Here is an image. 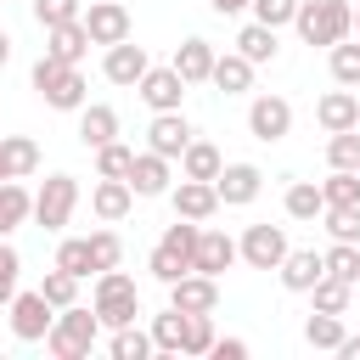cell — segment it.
<instances>
[{
    "instance_id": "7c38bea8",
    "label": "cell",
    "mask_w": 360,
    "mask_h": 360,
    "mask_svg": "<svg viewBox=\"0 0 360 360\" xmlns=\"http://www.w3.org/2000/svg\"><path fill=\"white\" fill-rule=\"evenodd\" d=\"M191 135H197V129L186 124V112H180V107H174V112H152V124H146V146H152V152H163L169 163L191 146Z\"/></svg>"
},
{
    "instance_id": "e0dca14e",
    "label": "cell",
    "mask_w": 360,
    "mask_h": 360,
    "mask_svg": "<svg viewBox=\"0 0 360 360\" xmlns=\"http://www.w3.org/2000/svg\"><path fill=\"white\" fill-rule=\"evenodd\" d=\"M315 124L326 129V135H338V129H354L360 124V96L343 84V90H326L321 101H315Z\"/></svg>"
},
{
    "instance_id": "ab89813d",
    "label": "cell",
    "mask_w": 360,
    "mask_h": 360,
    "mask_svg": "<svg viewBox=\"0 0 360 360\" xmlns=\"http://www.w3.org/2000/svg\"><path fill=\"white\" fill-rule=\"evenodd\" d=\"M326 62H332V79H338V84H349V90L360 84V45H354V39H338V45L326 51Z\"/></svg>"
},
{
    "instance_id": "60d3db41",
    "label": "cell",
    "mask_w": 360,
    "mask_h": 360,
    "mask_svg": "<svg viewBox=\"0 0 360 360\" xmlns=\"http://www.w3.org/2000/svg\"><path fill=\"white\" fill-rule=\"evenodd\" d=\"M326 163L332 169H360V129H338L326 141Z\"/></svg>"
},
{
    "instance_id": "ee69618b",
    "label": "cell",
    "mask_w": 360,
    "mask_h": 360,
    "mask_svg": "<svg viewBox=\"0 0 360 360\" xmlns=\"http://www.w3.org/2000/svg\"><path fill=\"white\" fill-rule=\"evenodd\" d=\"M214 315H186V354H214Z\"/></svg>"
},
{
    "instance_id": "ac0fdd59",
    "label": "cell",
    "mask_w": 360,
    "mask_h": 360,
    "mask_svg": "<svg viewBox=\"0 0 360 360\" xmlns=\"http://www.w3.org/2000/svg\"><path fill=\"white\" fill-rule=\"evenodd\" d=\"M90 208H96V219H101V225H118V219L135 208V186H129V180H107V174H96Z\"/></svg>"
},
{
    "instance_id": "d4e9b609",
    "label": "cell",
    "mask_w": 360,
    "mask_h": 360,
    "mask_svg": "<svg viewBox=\"0 0 360 360\" xmlns=\"http://www.w3.org/2000/svg\"><path fill=\"white\" fill-rule=\"evenodd\" d=\"M197 236H202V225H197V219H186V214H174V225H163L158 248H163L169 259H180V264L191 270V259H197Z\"/></svg>"
},
{
    "instance_id": "bcb514c9",
    "label": "cell",
    "mask_w": 360,
    "mask_h": 360,
    "mask_svg": "<svg viewBox=\"0 0 360 360\" xmlns=\"http://www.w3.org/2000/svg\"><path fill=\"white\" fill-rule=\"evenodd\" d=\"M17 276H22V259H17V248L0 236V304L17 298Z\"/></svg>"
},
{
    "instance_id": "f35d334b",
    "label": "cell",
    "mask_w": 360,
    "mask_h": 360,
    "mask_svg": "<svg viewBox=\"0 0 360 360\" xmlns=\"http://www.w3.org/2000/svg\"><path fill=\"white\" fill-rule=\"evenodd\" d=\"M321 191H326V208H349V202H360V169H332V174L321 180Z\"/></svg>"
},
{
    "instance_id": "f1b7e54d",
    "label": "cell",
    "mask_w": 360,
    "mask_h": 360,
    "mask_svg": "<svg viewBox=\"0 0 360 360\" xmlns=\"http://www.w3.org/2000/svg\"><path fill=\"white\" fill-rule=\"evenodd\" d=\"M236 51H242V56H248V62L259 68V62H276V51H281V45H276V28L253 17V22H248V28L236 34Z\"/></svg>"
},
{
    "instance_id": "f546056e",
    "label": "cell",
    "mask_w": 360,
    "mask_h": 360,
    "mask_svg": "<svg viewBox=\"0 0 360 360\" xmlns=\"http://www.w3.org/2000/svg\"><path fill=\"white\" fill-rule=\"evenodd\" d=\"M152 343H158V354H186V309H163V315H152Z\"/></svg>"
},
{
    "instance_id": "8992f818",
    "label": "cell",
    "mask_w": 360,
    "mask_h": 360,
    "mask_svg": "<svg viewBox=\"0 0 360 360\" xmlns=\"http://www.w3.org/2000/svg\"><path fill=\"white\" fill-rule=\"evenodd\" d=\"M6 309H11V338H17V343H45L56 309H51V298H45L39 287H34V292H17Z\"/></svg>"
},
{
    "instance_id": "e575fe53",
    "label": "cell",
    "mask_w": 360,
    "mask_h": 360,
    "mask_svg": "<svg viewBox=\"0 0 360 360\" xmlns=\"http://www.w3.org/2000/svg\"><path fill=\"white\" fill-rule=\"evenodd\" d=\"M129 169H135V146H124V141L96 146V174H107V180H129Z\"/></svg>"
},
{
    "instance_id": "c3c4849f",
    "label": "cell",
    "mask_w": 360,
    "mask_h": 360,
    "mask_svg": "<svg viewBox=\"0 0 360 360\" xmlns=\"http://www.w3.org/2000/svg\"><path fill=\"white\" fill-rule=\"evenodd\" d=\"M146 270H152V276H158V281H163V287H169V281H180V276H186V264H180V259H169V253H163V248H152V259H146Z\"/></svg>"
},
{
    "instance_id": "3957f363",
    "label": "cell",
    "mask_w": 360,
    "mask_h": 360,
    "mask_svg": "<svg viewBox=\"0 0 360 360\" xmlns=\"http://www.w3.org/2000/svg\"><path fill=\"white\" fill-rule=\"evenodd\" d=\"M28 79H34V90L45 96V107H56V112H79V107H84V96H90L84 73H79L73 62L51 56V51L34 62V73H28Z\"/></svg>"
},
{
    "instance_id": "484cf974",
    "label": "cell",
    "mask_w": 360,
    "mask_h": 360,
    "mask_svg": "<svg viewBox=\"0 0 360 360\" xmlns=\"http://www.w3.org/2000/svg\"><path fill=\"white\" fill-rule=\"evenodd\" d=\"M22 219H34V191L22 180H0V236H11Z\"/></svg>"
},
{
    "instance_id": "83f0119b",
    "label": "cell",
    "mask_w": 360,
    "mask_h": 360,
    "mask_svg": "<svg viewBox=\"0 0 360 360\" xmlns=\"http://www.w3.org/2000/svg\"><path fill=\"white\" fill-rule=\"evenodd\" d=\"M281 208H287V219H321L326 214V191L315 180H292L287 197H281Z\"/></svg>"
},
{
    "instance_id": "4fadbf2b",
    "label": "cell",
    "mask_w": 360,
    "mask_h": 360,
    "mask_svg": "<svg viewBox=\"0 0 360 360\" xmlns=\"http://www.w3.org/2000/svg\"><path fill=\"white\" fill-rule=\"evenodd\" d=\"M214 191H219L225 208H248V202L264 191V174H259V163H225L219 180H214Z\"/></svg>"
},
{
    "instance_id": "d6a6232c",
    "label": "cell",
    "mask_w": 360,
    "mask_h": 360,
    "mask_svg": "<svg viewBox=\"0 0 360 360\" xmlns=\"http://www.w3.org/2000/svg\"><path fill=\"white\" fill-rule=\"evenodd\" d=\"M349 298H354V281H338V276H321V281L309 287V304H315V309H326V315H343V309H349Z\"/></svg>"
},
{
    "instance_id": "5bb4252c",
    "label": "cell",
    "mask_w": 360,
    "mask_h": 360,
    "mask_svg": "<svg viewBox=\"0 0 360 360\" xmlns=\"http://www.w3.org/2000/svg\"><path fill=\"white\" fill-rule=\"evenodd\" d=\"M169 202H174V214H186V219H214L225 202H219V191H214V180H186L180 174V186H169Z\"/></svg>"
},
{
    "instance_id": "681fc988",
    "label": "cell",
    "mask_w": 360,
    "mask_h": 360,
    "mask_svg": "<svg viewBox=\"0 0 360 360\" xmlns=\"http://www.w3.org/2000/svg\"><path fill=\"white\" fill-rule=\"evenodd\" d=\"M242 354H248L242 338H214V360H242Z\"/></svg>"
},
{
    "instance_id": "4dcf8cb0",
    "label": "cell",
    "mask_w": 360,
    "mask_h": 360,
    "mask_svg": "<svg viewBox=\"0 0 360 360\" xmlns=\"http://www.w3.org/2000/svg\"><path fill=\"white\" fill-rule=\"evenodd\" d=\"M349 332H343V315H326V309H309V321H304V343L309 349H332L338 354V343H343Z\"/></svg>"
},
{
    "instance_id": "30bf717a",
    "label": "cell",
    "mask_w": 360,
    "mask_h": 360,
    "mask_svg": "<svg viewBox=\"0 0 360 360\" xmlns=\"http://www.w3.org/2000/svg\"><path fill=\"white\" fill-rule=\"evenodd\" d=\"M84 28H90V39H96V45H118V39H129V34H135V22H129V6H124V0H90V6H84Z\"/></svg>"
},
{
    "instance_id": "ffe728a7",
    "label": "cell",
    "mask_w": 360,
    "mask_h": 360,
    "mask_svg": "<svg viewBox=\"0 0 360 360\" xmlns=\"http://www.w3.org/2000/svg\"><path fill=\"white\" fill-rule=\"evenodd\" d=\"M276 276H281V287H287V292H309V287L326 276V259H321L315 248H287V259H281V270H276Z\"/></svg>"
},
{
    "instance_id": "11a10c76",
    "label": "cell",
    "mask_w": 360,
    "mask_h": 360,
    "mask_svg": "<svg viewBox=\"0 0 360 360\" xmlns=\"http://www.w3.org/2000/svg\"><path fill=\"white\" fill-rule=\"evenodd\" d=\"M354 34H360V6H354Z\"/></svg>"
},
{
    "instance_id": "cb8c5ba5",
    "label": "cell",
    "mask_w": 360,
    "mask_h": 360,
    "mask_svg": "<svg viewBox=\"0 0 360 360\" xmlns=\"http://www.w3.org/2000/svg\"><path fill=\"white\" fill-rule=\"evenodd\" d=\"M79 141L96 152V146H107V141H118V112L107 107V101H84L79 107Z\"/></svg>"
},
{
    "instance_id": "8fae6325",
    "label": "cell",
    "mask_w": 360,
    "mask_h": 360,
    "mask_svg": "<svg viewBox=\"0 0 360 360\" xmlns=\"http://www.w3.org/2000/svg\"><path fill=\"white\" fill-rule=\"evenodd\" d=\"M135 96H141L152 112H174V107L186 101V79H180L174 68H146L141 84H135Z\"/></svg>"
},
{
    "instance_id": "603a6c76",
    "label": "cell",
    "mask_w": 360,
    "mask_h": 360,
    "mask_svg": "<svg viewBox=\"0 0 360 360\" xmlns=\"http://www.w3.org/2000/svg\"><path fill=\"white\" fill-rule=\"evenodd\" d=\"M208 84H214V90H225V96H248V90H253V62H248L242 51H225V56H214Z\"/></svg>"
},
{
    "instance_id": "816d5d0a",
    "label": "cell",
    "mask_w": 360,
    "mask_h": 360,
    "mask_svg": "<svg viewBox=\"0 0 360 360\" xmlns=\"http://www.w3.org/2000/svg\"><path fill=\"white\" fill-rule=\"evenodd\" d=\"M338 354H343V360H360V338H343V343H338Z\"/></svg>"
},
{
    "instance_id": "44dd1931",
    "label": "cell",
    "mask_w": 360,
    "mask_h": 360,
    "mask_svg": "<svg viewBox=\"0 0 360 360\" xmlns=\"http://www.w3.org/2000/svg\"><path fill=\"white\" fill-rule=\"evenodd\" d=\"M90 45H96V39H90L84 17H73V22H56V28H45V51H51V56H62V62H73V68H79V62L90 56Z\"/></svg>"
},
{
    "instance_id": "9a60e30c",
    "label": "cell",
    "mask_w": 360,
    "mask_h": 360,
    "mask_svg": "<svg viewBox=\"0 0 360 360\" xmlns=\"http://www.w3.org/2000/svg\"><path fill=\"white\" fill-rule=\"evenodd\" d=\"M129 186H135V197H169V186H174V169H169V158L163 152H135V169H129Z\"/></svg>"
},
{
    "instance_id": "d6986e66",
    "label": "cell",
    "mask_w": 360,
    "mask_h": 360,
    "mask_svg": "<svg viewBox=\"0 0 360 360\" xmlns=\"http://www.w3.org/2000/svg\"><path fill=\"white\" fill-rule=\"evenodd\" d=\"M236 259H242L236 236H225V231H202V236H197V259H191V270H202V276H225Z\"/></svg>"
},
{
    "instance_id": "d590c367",
    "label": "cell",
    "mask_w": 360,
    "mask_h": 360,
    "mask_svg": "<svg viewBox=\"0 0 360 360\" xmlns=\"http://www.w3.org/2000/svg\"><path fill=\"white\" fill-rule=\"evenodd\" d=\"M56 264H62V270H73L79 281H84V276H96V253H90V236H62V248H56Z\"/></svg>"
},
{
    "instance_id": "ba28073f",
    "label": "cell",
    "mask_w": 360,
    "mask_h": 360,
    "mask_svg": "<svg viewBox=\"0 0 360 360\" xmlns=\"http://www.w3.org/2000/svg\"><path fill=\"white\" fill-rule=\"evenodd\" d=\"M236 248H242V264H248V270H281V259H287V231H281V225H248Z\"/></svg>"
},
{
    "instance_id": "4316f807",
    "label": "cell",
    "mask_w": 360,
    "mask_h": 360,
    "mask_svg": "<svg viewBox=\"0 0 360 360\" xmlns=\"http://www.w3.org/2000/svg\"><path fill=\"white\" fill-rule=\"evenodd\" d=\"M219 169H225L219 146H214V141H197V135H191V146L180 152V174H186V180H219Z\"/></svg>"
},
{
    "instance_id": "7a4b0ae2",
    "label": "cell",
    "mask_w": 360,
    "mask_h": 360,
    "mask_svg": "<svg viewBox=\"0 0 360 360\" xmlns=\"http://www.w3.org/2000/svg\"><path fill=\"white\" fill-rule=\"evenodd\" d=\"M96 338H101V315L84 309V304H68V309H56V321H51V332H45V349H51L56 360H90Z\"/></svg>"
},
{
    "instance_id": "f5cc1de1",
    "label": "cell",
    "mask_w": 360,
    "mask_h": 360,
    "mask_svg": "<svg viewBox=\"0 0 360 360\" xmlns=\"http://www.w3.org/2000/svg\"><path fill=\"white\" fill-rule=\"evenodd\" d=\"M6 62H11V34L0 28V68H6Z\"/></svg>"
},
{
    "instance_id": "1f68e13d",
    "label": "cell",
    "mask_w": 360,
    "mask_h": 360,
    "mask_svg": "<svg viewBox=\"0 0 360 360\" xmlns=\"http://www.w3.org/2000/svg\"><path fill=\"white\" fill-rule=\"evenodd\" d=\"M0 158H6L11 180H22V174H34V169H39V146H34L28 135H0Z\"/></svg>"
},
{
    "instance_id": "9c48e42d",
    "label": "cell",
    "mask_w": 360,
    "mask_h": 360,
    "mask_svg": "<svg viewBox=\"0 0 360 360\" xmlns=\"http://www.w3.org/2000/svg\"><path fill=\"white\" fill-rule=\"evenodd\" d=\"M169 304L186 309V315H214V309H219V276L186 270L180 281H169Z\"/></svg>"
},
{
    "instance_id": "6da1fadb",
    "label": "cell",
    "mask_w": 360,
    "mask_h": 360,
    "mask_svg": "<svg viewBox=\"0 0 360 360\" xmlns=\"http://www.w3.org/2000/svg\"><path fill=\"white\" fill-rule=\"evenodd\" d=\"M292 28H298L304 45H326V51H332L338 39L354 34V6H349V0H298Z\"/></svg>"
},
{
    "instance_id": "7402d4cb",
    "label": "cell",
    "mask_w": 360,
    "mask_h": 360,
    "mask_svg": "<svg viewBox=\"0 0 360 360\" xmlns=\"http://www.w3.org/2000/svg\"><path fill=\"white\" fill-rule=\"evenodd\" d=\"M214 56H219V51H214L208 39H197V34H191V39H180V45H174V62H169V68H174L186 84H208Z\"/></svg>"
},
{
    "instance_id": "b9f144b4",
    "label": "cell",
    "mask_w": 360,
    "mask_h": 360,
    "mask_svg": "<svg viewBox=\"0 0 360 360\" xmlns=\"http://www.w3.org/2000/svg\"><path fill=\"white\" fill-rule=\"evenodd\" d=\"M321 219H326L332 242H360V202H349V208H326Z\"/></svg>"
},
{
    "instance_id": "f907efd6",
    "label": "cell",
    "mask_w": 360,
    "mask_h": 360,
    "mask_svg": "<svg viewBox=\"0 0 360 360\" xmlns=\"http://www.w3.org/2000/svg\"><path fill=\"white\" fill-rule=\"evenodd\" d=\"M208 6H214V11H219V17H236V11H248V6H253V0H208Z\"/></svg>"
},
{
    "instance_id": "7bdbcfd3",
    "label": "cell",
    "mask_w": 360,
    "mask_h": 360,
    "mask_svg": "<svg viewBox=\"0 0 360 360\" xmlns=\"http://www.w3.org/2000/svg\"><path fill=\"white\" fill-rule=\"evenodd\" d=\"M73 17H84V0H34L39 28H56V22H73Z\"/></svg>"
},
{
    "instance_id": "8d00e7d4",
    "label": "cell",
    "mask_w": 360,
    "mask_h": 360,
    "mask_svg": "<svg viewBox=\"0 0 360 360\" xmlns=\"http://www.w3.org/2000/svg\"><path fill=\"white\" fill-rule=\"evenodd\" d=\"M39 292L51 298V309H68V304H79V276H73V270H62V264H51V270H45V281H39Z\"/></svg>"
},
{
    "instance_id": "f6af8a7d",
    "label": "cell",
    "mask_w": 360,
    "mask_h": 360,
    "mask_svg": "<svg viewBox=\"0 0 360 360\" xmlns=\"http://www.w3.org/2000/svg\"><path fill=\"white\" fill-rule=\"evenodd\" d=\"M90 253H96V270L124 264V242H118V231H90Z\"/></svg>"
},
{
    "instance_id": "db71d44e",
    "label": "cell",
    "mask_w": 360,
    "mask_h": 360,
    "mask_svg": "<svg viewBox=\"0 0 360 360\" xmlns=\"http://www.w3.org/2000/svg\"><path fill=\"white\" fill-rule=\"evenodd\" d=\"M0 180H11V169H6V158H0Z\"/></svg>"
},
{
    "instance_id": "7dc6e473",
    "label": "cell",
    "mask_w": 360,
    "mask_h": 360,
    "mask_svg": "<svg viewBox=\"0 0 360 360\" xmlns=\"http://www.w3.org/2000/svg\"><path fill=\"white\" fill-rule=\"evenodd\" d=\"M248 11H253L259 22H270V28H287V22L298 17V0H253Z\"/></svg>"
},
{
    "instance_id": "9f6ffc18",
    "label": "cell",
    "mask_w": 360,
    "mask_h": 360,
    "mask_svg": "<svg viewBox=\"0 0 360 360\" xmlns=\"http://www.w3.org/2000/svg\"><path fill=\"white\" fill-rule=\"evenodd\" d=\"M354 129H360V124H354Z\"/></svg>"
},
{
    "instance_id": "836d02e7",
    "label": "cell",
    "mask_w": 360,
    "mask_h": 360,
    "mask_svg": "<svg viewBox=\"0 0 360 360\" xmlns=\"http://www.w3.org/2000/svg\"><path fill=\"white\" fill-rule=\"evenodd\" d=\"M107 349H112V360H146L158 343H152V332H141V326L129 321V326H112V343H107Z\"/></svg>"
},
{
    "instance_id": "74e56055",
    "label": "cell",
    "mask_w": 360,
    "mask_h": 360,
    "mask_svg": "<svg viewBox=\"0 0 360 360\" xmlns=\"http://www.w3.org/2000/svg\"><path fill=\"white\" fill-rule=\"evenodd\" d=\"M321 259H326V276H338V281H354V287H360V242H332Z\"/></svg>"
},
{
    "instance_id": "277c9868",
    "label": "cell",
    "mask_w": 360,
    "mask_h": 360,
    "mask_svg": "<svg viewBox=\"0 0 360 360\" xmlns=\"http://www.w3.org/2000/svg\"><path fill=\"white\" fill-rule=\"evenodd\" d=\"M90 309L101 315V326H129L141 315V292H135V276H124L118 264L112 270H96V292H90Z\"/></svg>"
},
{
    "instance_id": "2e32d148",
    "label": "cell",
    "mask_w": 360,
    "mask_h": 360,
    "mask_svg": "<svg viewBox=\"0 0 360 360\" xmlns=\"http://www.w3.org/2000/svg\"><path fill=\"white\" fill-rule=\"evenodd\" d=\"M152 62H146V51L135 45V39H118V45H107V56H101V73L112 79V84H141V73H146Z\"/></svg>"
},
{
    "instance_id": "52a82bcc",
    "label": "cell",
    "mask_w": 360,
    "mask_h": 360,
    "mask_svg": "<svg viewBox=\"0 0 360 360\" xmlns=\"http://www.w3.org/2000/svg\"><path fill=\"white\" fill-rule=\"evenodd\" d=\"M248 135L253 141H287L292 135V101L287 96H253L248 101Z\"/></svg>"
},
{
    "instance_id": "5b68a950",
    "label": "cell",
    "mask_w": 360,
    "mask_h": 360,
    "mask_svg": "<svg viewBox=\"0 0 360 360\" xmlns=\"http://www.w3.org/2000/svg\"><path fill=\"white\" fill-rule=\"evenodd\" d=\"M79 208V180L73 174H45V186L34 191V225L39 231H62Z\"/></svg>"
}]
</instances>
